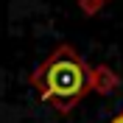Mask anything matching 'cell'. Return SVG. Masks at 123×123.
I'll use <instances>...</instances> for the list:
<instances>
[{"instance_id": "cell-1", "label": "cell", "mask_w": 123, "mask_h": 123, "mask_svg": "<svg viewBox=\"0 0 123 123\" xmlns=\"http://www.w3.org/2000/svg\"><path fill=\"white\" fill-rule=\"evenodd\" d=\"M28 81H31V87L39 90L42 101L53 104L59 112H70L92 90L90 87V67L76 53V48H70V45H59L31 73Z\"/></svg>"}, {"instance_id": "cell-2", "label": "cell", "mask_w": 123, "mask_h": 123, "mask_svg": "<svg viewBox=\"0 0 123 123\" xmlns=\"http://www.w3.org/2000/svg\"><path fill=\"white\" fill-rule=\"evenodd\" d=\"M90 87L92 90H101V92H109V90L117 87V78L106 67H98V70H90Z\"/></svg>"}, {"instance_id": "cell-3", "label": "cell", "mask_w": 123, "mask_h": 123, "mask_svg": "<svg viewBox=\"0 0 123 123\" xmlns=\"http://www.w3.org/2000/svg\"><path fill=\"white\" fill-rule=\"evenodd\" d=\"M109 123H123V112H120V115H115V117H112Z\"/></svg>"}]
</instances>
